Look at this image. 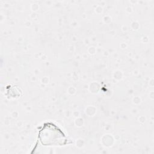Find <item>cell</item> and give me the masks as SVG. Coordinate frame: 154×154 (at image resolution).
Returning a JSON list of instances; mask_svg holds the SVG:
<instances>
[{"instance_id":"1","label":"cell","mask_w":154,"mask_h":154,"mask_svg":"<svg viewBox=\"0 0 154 154\" xmlns=\"http://www.w3.org/2000/svg\"><path fill=\"white\" fill-rule=\"evenodd\" d=\"M40 139L43 144L47 145H57L64 143V135L54 125L48 124L40 132Z\"/></svg>"}]
</instances>
